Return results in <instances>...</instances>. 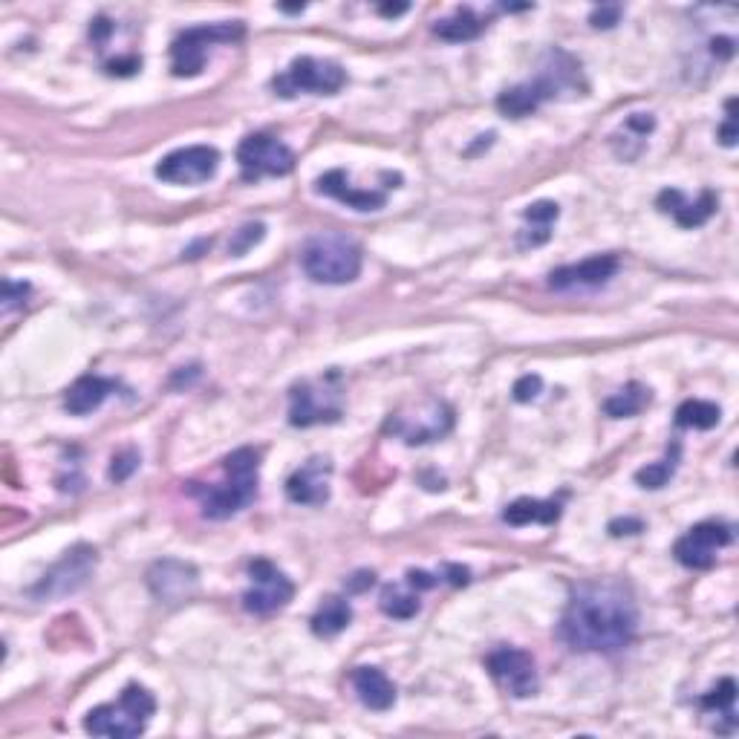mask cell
I'll use <instances>...</instances> for the list:
<instances>
[{
    "mask_svg": "<svg viewBox=\"0 0 739 739\" xmlns=\"http://www.w3.org/2000/svg\"><path fill=\"white\" fill-rule=\"evenodd\" d=\"M638 630L630 589L615 581H589L569 595L558 636L575 653H618Z\"/></svg>",
    "mask_w": 739,
    "mask_h": 739,
    "instance_id": "cell-1",
    "label": "cell"
},
{
    "mask_svg": "<svg viewBox=\"0 0 739 739\" xmlns=\"http://www.w3.org/2000/svg\"><path fill=\"white\" fill-rule=\"evenodd\" d=\"M223 468H226V480L214 485L203 497V514L208 520H226L255 503L257 480H260V451L237 448L223 459Z\"/></svg>",
    "mask_w": 739,
    "mask_h": 739,
    "instance_id": "cell-2",
    "label": "cell"
},
{
    "mask_svg": "<svg viewBox=\"0 0 739 739\" xmlns=\"http://www.w3.org/2000/svg\"><path fill=\"white\" fill-rule=\"evenodd\" d=\"M301 266L309 281L324 283V286H344L361 275V249L356 240L338 231H324L304 243Z\"/></svg>",
    "mask_w": 739,
    "mask_h": 739,
    "instance_id": "cell-3",
    "label": "cell"
},
{
    "mask_svg": "<svg viewBox=\"0 0 739 739\" xmlns=\"http://www.w3.org/2000/svg\"><path fill=\"white\" fill-rule=\"evenodd\" d=\"M153 714H156V699L151 690H145L142 685H128L122 690L119 702L99 705L84 716V731L93 737L133 739L145 734Z\"/></svg>",
    "mask_w": 739,
    "mask_h": 739,
    "instance_id": "cell-4",
    "label": "cell"
},
{
    "mask_svg": "<svg viewBox=\"0 0 739 739\" xmlns=\"http://www.w3.org/2000/svg\"><path fill=\"white\" fill-rule=\"evenodd\" d=\"M347 84V73L341 64L327 61V58H312L301 55L283 70L281 76L272 78L275 93L283 99H292L298 93H312V96H335Z\"/></svg>",
    "mask_w": 739,
    "mask_h": 739,
    "instance_id": "cell-5",
    "label": "cell"
},
{
    "mask_svg": "<svg viewBox=\"0 0 739 739\" xmlns=\"http://www.w3.org/2000/svg\"><path fill=\"white\" fill-rule=\"evenodd\" d=\"M99 566V552L87 543H78L73 549L64 552V558L52 563L44 572V578L32 587V598L38 601H55V598H67L90 581V575Z\"/></svg>",
    "mask_w": 739,
    "mask_h": 739,
    "instance_id": "cell-6",
    "label": "cell"
},
{
    "mask_svg": "<svg viewBox=\"0 0 739 739\" xmlns=\"http://www.w3.org/2000/svg\"><path fill=\"white\" fill-rule=\"evenodd\" d=\"M243 38V24H208L182 32L171 47V73L177 78H194L203 73L205 52L211 44H234Z\"/></svg>",
    "mask_w": 739,
    "mask_h": 739,
    "instance_id": "cell-7",
    "label": "cell"
},
{
    "mask_svg": "<svg viewBox=\"0 0 739 739\" xmlns=\"http://www.w3.org/2000/svg\"><path fill=\"white\" fill-rule=\"evenodd\" d=\"M240 177L257 182L263 177H286L295 171V153L269 133H249L237 148Z\"/></svg>",
    "mask_w": 739,
    "mask_h": 739,
    "instance_id": "cell-8",
    "label": "cell"
},
{
    "mask_svg": "<svg viewBox=\"0 0 739 739\" xmlns=\"http://www.w3.org/2000/svg\"><path fill=\"white\" fill-rule=\"evenodd\" d=\"M252 587L243 592V610L252 615H272L295 598V584L272 561L249 563Z\"/></svg>",
    "mask_w": 739,
    "mask_h": 739,
    "instance_id": "cell-9",
    "label": "cell"
},
{
    "mask_svg": "<svg viewBox=\"0 0 739 739\" xmlns=\"http://www.w3.org/2000/svg\"><path fill=\"white\" fill-rule=\"evenodd\" d=\"M217 168H220L217 148L191 145V148H179V151L162 156L153 174L168 185H203L217 174Z\"/></svg>",
    "mask_w": 739,
    "mask_h": 739,
    "instance_id": "cell-10",
    "label": "cell"
},
{
    "mask_svg": "<svg viewBox=\"0 0 739 739\" xmlns=\"http://www.w3.org/2000/svg\"><path fill=\"white\" fill-rule=\"evenodd\" d=\"M485 670L514 699H529L540 688L535 659L526 650H517V647H500V650H494L485 659Z\"/></svg>",
    "mask_w": 739,
    "mask_h": 739,
    "instance_id": "cell-11",
    "label": "cell"
},
{
    "mask_svg": "<svg viewBox=\"0 0 739 739\" xmlns=\"http://www.w3.org/2000/svg\"><path fill=\"white\" fill-rule=\"evenodd\" d=\"M734 540V529L719 520H705L688 529V535L679 537L673 546V558L688 569H711L716 563V552L725 549Z\"/></svg>",
    "mask_w": 739,
    "mask_h": 739,
    "instance_id": "cell-12",
    "label": "cell"
},
{
    "mask_svg": "<svg viewBox=\"0 0 739 739\" xmlns=\"http://www.w3.org/2000/svg\"><path fill=\"white\" fill-rule=\"evenodd\" d=\"M148 587H151L153 598L162 601V604H185L197 595L200 587V575L191 563L177 561V558H165V561H156L148 569Z\"/></svg>",
    "mask_w": 739,
    "mask_h": 739,
    "instance_id": "cell-13",
    "label": "cell"
},
{
    "mask_svg": "<svg viewBox=\"0 0 739 739\" xmlns=\"http://www.w3.org/2000/svg\"><path fill=\"white\" fill-rule=\"evenodd\" d=\"M338 390H330V384L315 387L312 382H301L292 390V408H289V422L295 428H312L321 422H338L341 419V402Z\"/></svg>",
    "mask_w": 739,
    "mask_h": 739,
    "instance_id": "cell-14",
    "label": "cell"
},
{
    "mask_svg": "<svg viewBox=\"0 0 739 739\" xmlns=\"http://www.w3.org/2000/svg\"><path fill=\"white\" fill-rule=\"evenodd\" d=\"M454 425V413L445 402H428V410H419V419H410V416H396L390 419V431L399 434L408 445H425V442H434L439 436H445Z\"/></svg>",
    "mask_w": 739,
    "mask_h": 739,
    "instance_id": "cell-15",
    "label": "cell"
},
{
    "mask_svg": "<svg viewBox=\"0 0 739 739\" xmlns=\"http://www.w3.org/2000/svg\"><path fill=\"white\" fill-rule=\"evenodd\" d=\"M330 474V459L312 457L286 480V497L298 506H324L330 500Z\"/></svg>",
    "mask_w": 739,
    "mask_h": 739,
    "instance_id": "cell-16",
    "label": "cell"
},
{
    "mask_svg": "<svg viewBox=\"0 0 739 739\" xmlns=\"http://www.w3.org/2000/svg\"><path fill=\"white\" fill-rule=\"evenodd\" d=\"M618 272V257L615 255H595L575 263V266H561L549 275V286L558 292H569V289H592L601 286Z\"/></svg>",
    "mask_w": 739,
    "mask_h": 739,
    "instance_id": "cell-17",
    "label": "cell"
},
{
    "mask_svg": "<svg viewBox=\"0 0 739 739\" xmlns=\"http://www.w3.org/2000/svg\"><path fill=\"white\" fill-rule=\"evenodd\" d=\"M656 203H659L664 214H670L676 220V226H682V229H699V226H705L714 217L719 200H716L714 191H702V197L696 203H688L682 191L664 188Z\"/></svg>",
    "mask_w": 739,
    "mask_h": 739,
    "instance_id": "cell-18",
    "label": "cell"
},
{
    "mask_svg": "<svg viewBox=\"0 0 739 739\" xmlns=\"http://www.w3.org/2000/svg\"><path fill=\"white\" fill-rule=\"evenodd\" d=\"M318 194L324 197H332L338 203H344L347 208H356V211H379L387 203L382 191H361V188H353L350 185V177L347 171L335 168V171H327L324 177L315 182Z\"/></svg>",
    "mask_w": 739,
    "mask_h": 739,
    "instance_id": "cell-19",
    "label": "cell"
},
{
    "mask_svg": "<svg viewBox=\"0 0 739 739\" xmlns=\"http://www.w3.org/2000/svg\"><path fill=\"white\" fill-rule=\"evenodd\" d=\"M353 688L364 708L370 711H390L396 705V685L384 676L379 667H356L353 670Z\"/></svg>",
    "mask_w": 739,
    "mask_h": 739,
    "instance_id": "cell-20",
    "label": "cell"
},
{
    "mask_svg": "<svg viewBox=\"0 0 739 739\" xmlns=\"http://www.w3.org/2000/svg\"><path fill=\"white\" fill-rule=\"evenodd\" d=\"M119 387V382L113 379H102V376H81L64 396V408L70 410L73 416H87L93 410H99L104 405V399Z\"/></svg>",
    "mask_w": 739,
    "mask_h": 739,
    "instance_id": "cell-21",
    "label": "cell"
},
{
    "mask_svg": "<svg viewBox=\"0 0 739 739\" xmlns=\"http://www.w3.org/2000/svg\"><path fill=\"white\" fill-rule=\"evenodd\" d=\"M503 520H506L509 526H532V523L552 526V523L561 520V503H555V500L520 497V500H514L509 509L503 511Z\"/></svg>",
    "mask_w": 739,
    "mask_h": 739,
    "instance_id": "cell-22",
    "label": "cell"
},
{
    "mask_svg": "<svg viewBox=\"0 0 739 739\" xmlns=\"http://www.w3.org/2000/svg\"><path fill=\"white\" fill-rule=\"evenodd\" d=\"M353 621V610L344 598L338 595H330L318 612L312 615V633L318 638H335L338 633H344Z\"/></svg>",
    "mask_w": 739,
    "mask_h": 739,
    "instance_id": "cell-23",
    "label": "cell"
},
{
    "mask_svg": "<svg viewBox=\"0 0 739 739\" xmlns=\"http://www.w3.org/2000/svg\"><path fill=\"white\" fill-rule=\"evenodd\" d=\"M543 102H546L543 90L537 87L535 81H529V84H517V87L506 90V93H500L497 110L503 116H511V119H523V116H532Z\"/></svg>",
    "mask_w": 739,
    "mask_h": 739,
    "instance_id": "cell-24",
    "label": "cell"
},
{
    "mask_svg": "<svg viewBox=\"0 0 739 739\" xmlns=\"http://www.w3.org/2000/svg\"><path fill=\"white\" fill-rule=\"evenodd\" d=\"M483 21L471 12V9H457L451 18H442L439 24L434 26L436 38L448 41V44H465V41H474L480 38L483 32Z\"/></svg>",
    "mask_w": 739,
    "mask_h": 739,
    "instance_id": "cell-25",
    "label": "cell"
},
{
    "mask_svg": "<svg viewBox=\"0 0 739 739\" xmlns=\"http://www.w3.org/2000/svg\"><path fill=\"white\" fill-rule=\"evenodd\" d=\"M647 405H650V390L644 384L630 382L604 402V413L612 419H630V416H638Z\"/></svg>",
    "mask_w": 739,
    "mask_h": 739,
    "instance_id": "cell-26",
    "label": "cell"
},
{
    "mask_svg": "<svg viewBox=\"0 0 739 739\" xmlns=\"http://www.w3.org/2000/svg\"><path fill=\"white\" fill-rule=\"evenodd\" d=\"M719 419H722L719 405L705 402V399H688L676 410V425L690 428V431H711V428L719 425Z\"/></svg>",
    "mask_w": 739,
    "mask_h": 739,
    "instance_id": "cell-27",
    "label": "cell"
},
{
    "mask_svg": "<svg viewBox=\"0 0 739 739\" xmlns=\"http://www.w3.org/2000/svg\"><path fill=\"white\" fill-rule=\"evenodd\" d=\"M734 699H737V682H734V679H722L711 693H705V696L699 699V705H702V711H708V714H714V711L716 714H722L728 722H731V728H734V725H737Z\"/></svg>",
    "mask_w": 739,
    "mask_h": 739,
    "instance_id": "cell-28",
    "label": "cell"
},
{
    "mask_svg": "<svg viewBox=\"0 0 739 739\" xmlns=\"http://www.w3.org/2000/svg\"><path fill=\"white\" fill-rule=\"evenodd\" d=\"M382 612L396 621H408L419 612V595L405 592L402 587H387L382 592Z\"/></svg>",
    "mask_w": 739,
    "mask_h": 739,
    "instance_id": "cell-29",
    "label": "cell"
},
{
    "mask_svg": "<svg viewBox=\"0 0 739 739\" xmlns=\"http://www.w3.org/2000/svg\"><path fill=\"white\" fill-rule=\"evenodd\" d=\"M676 465H679V445H673V454L662 462H653V465H647V468H638L636 471V483L641 488H650V491H656V488H664L667 480L676 474Z\"/></svg>",
    "mask_w": 739,
    "mask_h": 739,
    "instance_id": "cell-30",
    "label": "cell"
},
{
    "mask_svg": "<svg viewBox=\"0 0 739 739\" xmlns=\"http://www.w3.org/2000/svg\"><path fill=\"white\" fill-rule=\"evenodd\" d=\"M263 234H266V226H263V223H249V226H243L240 231H234V237H231L229 243V255L243 257L252 246H257V243L263 240Z\"/></svg>",
    "mask_w": 739,
    "mask_h": 739,
    "instance_id": "cell-31",
    "label": "cell"
},
{
    "mask_svg": "<svg viewBox=\"0 0 739 739\" xmlns=\"http://www.w3.org/2000/svg\"><path fill=\"white\" fill-rule=\"evenodd\" d=\"M558 214H561V208L558 203H549V200H540V203H532L526 211H523V217L537 226V229H549L555 220H558Z\"/></svg>",
    "mask_w": 739,
    "mask_h": 739,
    "instance_id": "cell-32",
    "label": "cell"
},
{
    "mask_svg": "<svg viewBox=\"0 0 739 739\" xmlns=\"http://www.w3.org/2000/svg\"><path fill=\"white\" fill-rule=\"evenodd\" d=\"M139 468V451L136 448H125L113 457V465H110V480L113 483H125L130 480V474Z\"/></svg>",
    "mask_w": 739,
    "mask_h": 739,
    "instance_id": "cell-33",
    "label": "cell"
},
{
    "mask_svg": "<svg viewBox=\"0 0 739 739\" xmlns=\"http://www.w3.org/2000/svg\"><path fill=\"white\" fill-rule=\"evenodd\" d=\"M540 390H543V379H540L537 373H526V376H520V379L514 382L511 396H514V402L526 405V402H535L537 396H540Z\"/></svg>",
    "mask_w": 739,
    "mask_h": 739,
    "instance_id": "cell-34",
    "label": "cell"
},
{
    "mask_svg": "<svg viewBox=\"0 0 739 739\" xmlns=\"http://www.w3.org/2000/svg\"><path fill=\"white\" fill-rule=\"evenodd\" d=\"M29 283H15V281H3V309L12 312L15 306H21L29 295Z\"/></svg>",
    "mask_w": 739,
    "mask_h": 739,
    "instance_id": "cell-35",
    "label": "cell"
},
{
    "mask_svg": "<svg viewBox=\"0 0 739 739\" xmlns=\"http://www.w3.org/2000/svg\"><path fill=\"white\" fill-rule=\"evenodd\" d=\"M618 21H621V6H598L589 15V24L595 26V29H612Z\"/></svg>",
    "mask_w": 739,
    "mask_h": 739,
    "instance_id": "cell-36",
    "label": "cell"
},
{
    "mask_svg": "<svg viewBox=\"0 0 739 739\" xmlns=\"http://www.w3.org/2000/svg\"><path fill=\"white\" fill-rule=\"evenodd\" d=\"M734 110H737V102L731 99V102H728V119H725V125L719 128V142H722L725 148H734V145H737V139H739V136H737V113H734Z\"/></svg>",
    "mask_w": 739,
    "mask_h": 739,
    "instance_id": "cell-37",
    "label": "cell"
},
{
    "mask_svg": "<svg viewBox=\"0 0 739 739\" xmlns=\"http://www.w3.org/2000/svg\"><path fill=\"white\" fill-rule=\"evenodd\" d=\"M439 578H445V581L454 584V587H465V584L471 581V572H468L465 566H457V563H445Z\"/></svg>",
    "mask_w": 739,
    "mask_h": 739,
    "instance_id": "cell-38",
    "label": "cell"
},
{
    "mask_svg": "<svg viewBox=\"0 0 739 739\" xmlns=\"http://www.w3.org/2000/svg\"><path fill=\"white\" fill-rule=\"evenodd\" d=\"M442 578L439 575H431V572H422V569H410L408 572V587L410 589H434Z\"/></svg>",
    "mask_w": 739,
    "mask_h": 739,
    "instance_id": "cell-39",
    "label": "cell"
},
{
    "mask_svg": "<svg viewBox=\"0 0 739 739\" xmlns=\"http://www.w3.org/2000/svg\"><path fill=\"white\" fill-rule=\"evenodd\" d=\"M653 128H656V119H653L650 113H633V116L627 119V130H636L641 139H644Z\"/></svg>",
    "mask_w": 739,
    "mask_h": 739,
    "instance_id": "cell-40",
    "label": "cell"
},
{
    "mask_svg": "<svg viewBox=\"0 0 739 739\" xmlns=\"http://www.w3.org/2000/svg\"><path fill=\"white\" fill-rule=\"evenodd\" d=\"M638 532H644V523H641V520H633V517H627V520H612L610 523V535L615 537L638 535Z\"/></svg>",
    "mask_w": 739,
    "mask_h": 739,
    "instance_id": "cell-41",
    "label": "cell"
},
{
    "mask_svg": "<svg viewBox=\"0 0 739 739\" xmlns=\"http://www.w3.org/2000/svg\"><path fill=\"white\" fill-rule=\"evenodd\" d=\"M373 584H376V575L373 572H356L353 578H347V592L358 595V592H367Z\"/></svg>",
    "mask_w": 739,
    "mask_h": 739,
    "instance_id": "cell-42",
    "label": "cell"
},
{
    "mask_svg": "<svg viewBox=\"0 0 739 739\" xmlns=\"http://www.w3.org/2000/svg\"><path fill=\"white\" fill-rule=\"evenodd\" d=\"M142 67V58H119V61H110L107 64V73H119V76H130V73H136Z\"/></svg>",
    "mask_w": 739,
    "mask_h": 739,
    "instance_id": "cell-43",
    "label": "cell"
},
{
    "mask_svg": "<svg viewBox=\"0 0 739 739\" xmlns=\"http://www.w3.org/2000/svg\"><path fill=\"white\" fill-rule=\"evenodd\" d=\"M110 32H113V24H110L107 18H96L93 26H90V35H93L96 44H104V41L110 38Z\"/></svg>",
    "mask_w": 739,
    "mask_h": 739,
    "instance_id": "cell-44",
    "label": "cell"
},
{
    "mask_svg": "<svg viewBox=\"0 0 739 739\" xmlns=\"http://www.w3.org/2000/svg\"><path fill=\"white\" fill-rule=\"evenodd\" d=\"M711 52L728 61V58L734 55V41H731V38H714V41H711Z\"/></svg>",
    "mask_w": 739,
    "mask_h": 739,
    "instance_id": "cell-45",
    "label": "cell"
},
{
    "mask_svg": "<svg viewBox=\"0 0 739 739\" xmlns=\"http://www.w3.org/2000/svg\"><path fill=\"white\" fill-rule=\"evenodd\" d=\"M379 12H382L384 18H396V15H405L408 12V3H384V6H379Z\"/></svg>",
    "mask_w": 739,
    "mask_h": 739,
    "instance_id": "cell-46",
    "label": "cell"
},
{
    "mask_svg": "<svg viewBox=\"0 0 739 739\" xmlns=\"http://www.w3.org/2000/svg\"><path fill=\"white\" fill-rule=\"evenodd\" d=\"M281 9H283V12H304L306 6L301 3V6H281Z\"/></svg>",
    "mask_w": 739,
    "mask_h": 739,
    "instance_id": "cell-47",
    "label": "cell"
}]
</instances>
